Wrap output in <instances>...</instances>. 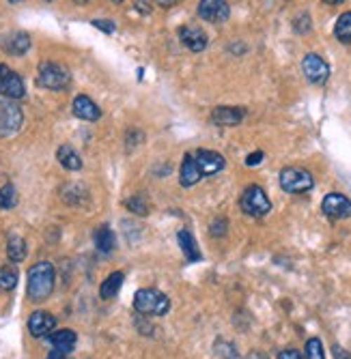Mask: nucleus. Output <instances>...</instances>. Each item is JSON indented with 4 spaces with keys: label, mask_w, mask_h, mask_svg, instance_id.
<instances>
[{
    "label": "nucleus",
    "mask_w": 351,
    "mask_h": 359,
    "mask_svg": "<svg viewBox=\"0 0 351 359\" xmlns=\"http://www.w3.org/2000/svg\"><path fill=\"white\" fill-rule=\"evenodd\" d=\"M306 359H326V353H324V344L319 338H310L306 342Z\"/></svg>",
    "instance_id": "nucleus-27"
},
{
    "label": "nucleus",
    "mask_w": 351,
    "mask_h": 359,
    "mask_svg": "<svg viewBox=\"0 0 351 359\" xmlns=\"http://www.w3.org/2000/svg\"><path fill=\"white\" fill-rule=\"evenodd\" d=\"M0 46H3L5 52H9L13 56H22L30 48V37L26 35V32H11V35L3 37Z\"/></svg>",
    "instance_id": "nucleus-18"
},
{
    "label": "nucleus",
    "mask_w": 351,
    "mask_h": 359,
    "mask_svg": "<svg viewBox=\"0 0 351 359\" xmlns=\"http://www.w3.org/2000/svg\"><path fill=\"white\" fill-rule=\"evenodd\" d=\"M74 114L82 121H98L102 116V110L100 106L95 104L91 97L86 95H78L74 100Z\"/></svg>",
    "instance_id": "nucleus-15"
},
{
    "label": "nucleus",
    "mask_w": 351,
    "mask_h": 359,
    "mask_svg": "<svg viewBox=\"0 0 351 359\" xmlns=\"http://www.w3.org/2000/svg\"><path fill=\"white\" fill-rule=\"evenodd\" d=\"M37 84L50 90H62L72 84V74L67 67H62L58 62H41L39 74H37Z\"/></svg>",
    "instance_id": "nucleus-3"
},
{
    "label": "nucleus",
    "mask_w": 351,
    "mask_h": 359,
    "mask_svg": "<svg viewBox=\"0 0 351 359\" xmlns=\"http://www.w3.org/2000/svg\"><path fill=\"white\" fill-rule=\"evenodd\" d=\"M246 359H270L263 351H250Z\"/></svg>",
    "instance_id": "nucleus-35"
},
{
    "label": "nucleus",
    "mask_w": 351,
    "mask_h": 359,
    "mask_svg": "<svg viewBox=\"0 0 351 359\" xmlns=\"http://www.w3.org/2000/svg\"><path fill=\"white\" fill-rule=\"evenodd\" d=\"M244 110L241 108H229V106H220L211 112V121L220 127H233L237 123H241L244 118Z\"/></svg>",
    "instance_id": "nucleus-17"
},
{
    "label": "nucleus",
    "mask_w": 351,
    "mask_h": 359,
    "mask_svg": "<svg viewBox=\"0 0 351 359\" xmlns=\"http://www.w3.org/2000/svg\"><path fill=\"white\" fill-rule=\"evenodd\" d=\"M125 207L136 215H147V203H145L143 196H134V198H130L125 203Z\"/></svg>",
    "instance_id": "nucleus-28"
},
{
    "label": "nucleus",
    "mask_w": 351,
    "mask_h": 359,
    "mask_svg": "<svg viewBox=\"0 0 351 359\" xmlns=\"http://www.w3.org/2000/svg\"><path fill=\"white\" fill-rule=\"evenodd\" d=\"M95 28H100V30H104V32H108V35H112V32L117 30V26H114V22H110V20H93L91 22Z\"/></svg>",
    "instance_id": "nucleus-31"
},
{
    "label": "nucleus",
    "mask_w": 351,
    "mask_h": 359,
    "mask_svg": "<svg viewBox=\"0 0 351 359\" xmlns=\"http://www.w3.org/2000/svg\"><path fill=\"white\" fill-rule=\"evenodd\" d=\"M177 239H179V245H181V252H183V256L190 260V263H197V260H201L203 256H201V250H199V245H197V241H194V237H192V233L190 231H179V235H177Z\"/></svg>",
    "instance_id": "nucleus-19"
},
{
    "label": "nucleus",
    "mask_w": 351,
    "mask_h": 359,
    "mask_svg": "<svg viewBox=\"0 0 351 359\" xmlns=\"http://www.w3.org/2000/svg\"><path fill=\"white\" fill-rule=\"evenodd\" d=\"M278 359H304V357H302V353L296 351V348H284V351L278 355Z\"/></svg>",
    "instance_id": "nucleus-33"
},
{
    "label": "nucleus",
    "mask_w": 351,
    "mask_h": 359,
    "mask_svg": "<svg viewBox=\"0 0 351 359\" xmlns=\"http://www.w3.org/2000/svg\"><path fill=\"white\" fill-rule=\"evenodd\" d=\"M216 353L220 355V357H225V359H239V355H237V351H235V346L233 344H229V342H216Z\"/></svg>",
    "instance_id": "nucleus-29"
},
{
    "label": "nucleus",
    "mask_w": 351,
    "mask_h": 359,
    "mask_svg": "<svg viewBox=\"0 0 351 359\" xmlns=\"http://www.w3.org/2000/svg\"><path fill=\"white\" fill-rule=\"evenodd\" d=\"M0 95L5 97V100H22V97L26 95V88H24V82L22 78L9 69L7 65H0Z\"/></svg>",
    "instance_id": "nucleus-7"
},
{
    "label": "nucleus",
    "mask_w": 351,
    "mask_h": 359,
    "mask_svg": "<svg viewBox=\"0 0 351 359\" xmlns=\"http://www.w3.org/2000/svg\"><path fill=\"white\" fill-rule=\"evenodd\" d=\"M332 353H334V359H351V353L349 351H345L343 346H338V344H334L332 346Z\"/></svg>",
    "instance_id": "nucleus-34"
},
{
    "label": "nucleus",
    "mask_w": 351,
    "mask_h": 359,
    "mask_svg": "<svg viewBox=\"0 0 351 359\" xmlns=\"http://www.w3.org/2000/svg\"><path fill=\"white\" fill-rule=\"evenodd\" d=\"M48 342L52 344V351H56L60 355H69L76 348L78 336L72 330H58V332H52L48 336Z\"/></svg>",
    "instance_id": "nucleus-14"
},
{
    "label": "nucleus",
    "mask_w": 351,
    "mask_h": 359,
    "mask_svg": "<svg viewBox=\"0 0 351 359\" xmlns=\"http://www.w3.org/2000/svg\"><path fill=\"white\" fill-rule=\"evenodd\" d=\"M52 290H54V267L48 260H41V263L33 265L28 271V286H26L28 299L41 304L52 295Z\"/></svg>",
    "instance_id": "nucleus-1"
},
{
    "label": "nucleus",
    "mask_w": 351,
    "mask_h": 359,
    "mask_svg": "<svg viewBox=\"0 0 351 359\" xmlns=\"http://www.w3.org/2000/svg\"><path fill=\"white\" fill-rule=\"evenodd\" d=\"M56 157L60 161V166L62 168H67V170H80L82 168V157L76 153L74 147L69 144H62L58 151H56Z\"/></svg>",
    "instance_id": "nucleus-20"
},
{
    "label": "nucleus",
    "mask_w": 351,
    "mask_h": 359,
    "mask_svg": "<svg viewBox=\"0 0 351 359\" xmlns=\"http://www.w3.org/2000/svg\"><path fill=\"white\" fill-rule=\"evenodd\" d=\"M18 203V196H15V187L13 185H5L0 189V209H13Z\"/></svg>",
    "instance_id": "nucleus-26"
},
{
    "label": "nucleus",
    "mask_w": 351,
    "mask_h": 359,
    "mask_svg": "<svg viewBox=\"0 0 351 359\" xmlns=\"http://www.w3.org/2000/svg\"><path fill=\"white\" fill-rule=\"evenodd\" d=\"M179 37H181V43L187 48V50H192V52H203L207 48V35H205V30L201 26H185L179 30Z\"/></svg>",
    "instance_id": "nucleus-13"
},
{
    "label": "nucleus",
    "mask_w": 351,
    "mask_h": 359,
    "mask_svg": "<svg viewBox=\"0 0 351 359\" xmlns=\"http://www.w3.org/2000/svg\"><path fill=\"white\" fill-rule=\"evenodd\" d=\"M199 15L205 22L222 24L229 20L231 7H229V3H225V0H203V3H199Z\"/></svg>",
    "instance_id": "nucleus-10"
},
{
    "label": "nucleus",
    "mask_w": 351,
    "mask_h": 359,
    "mask_svg": "<svg viewBox=\"0 0 351 359\" xmlns=\"http://www.w3.org/2000/svg\"><path fill=\"white\" fill-rule=\"evenodd\" d=\"M18 284V269L13 265L0 267V290H11Z\"/></svg>",
    "instance_id": "nucleus-25"
},
{
    "label": "nucleus",
    "mask_w": 351,
    "mask_h": 359,
    "mask_svg": "<svg viewBox=\"0 0 351 359\" xmlns=\"http://www.w3.org/2000/svg\"><path fill=\"white\" fill-rule=\"evenodd\" d=\"M322 211L330 217V219H347L351 217V201L343 194H328L324 203H322Z\"/></svg>",
    "instance_id": "nucleus-9"
},
{
    "label": "nucleus",
    "mask_w": 351,
    "mask_h": 359,
    "mask_svg": "<svg viewBox=\"0 0 351 359\" xmlns=\"http://www.w3.org/2000/svg\"><path fill=\"white\" fill-rule=\"evenodd\" d=\"M312 185H314V179L304 168L289 166V168L280 170V187L286 194H306L312 189Z\"/></svg>",
    "instance_id": "nucleus-5"
},
{
    "label": "nucleus",
    "mask_w": 351,
    "mask_h": 359,
    "mask_svg": "<svg viewBox=\"0 0 351 359\" xmlns=\"http://www.w3.org/2000/svg\"><path fill=\"white\" fill-rule=\"evenodd\" d=\"M54 327H56V318L50 312L37 310L28 318V332L35 338H48L54 332Z\"/></svg>",
    "instance_id": "nucleus-12"
},
{
    "label": "nucleus",
    "mask_w": 351,
    "mask_h": 359,
    "mask_svg": "<svg viewBox=\"0 0 351 359\" xmlns=\"http://www.w3.org/2000/svg\"><path fill=\"white\" fill-rule=\"evenodd\" d=\"M239 207L244 213H248L252 217H263L272 211V203L267 198V194L259 185H250L244 189L241 198H239Z\"/></svg>",
    "instance_id": "nucleus-4"
},
{
    "label": "nucleus",
    "mask_w": 351,
    "mask_h": 359,
    "mask_svg": "<svg viewBox=\"0 0 351 359\" xmlns=\"http://www.w3.org/2000/svg\"><path fill=\"white\" fill-rule=\"evenodd\" d=\"M201 179H203V175H201V170H199V166H197V161H194L192 153H187V155L183 157V164H181L179 183H181L183 187H192V185H197Z\"/></svg>",
    "instance_id": "nucleus-16"
},
{
    "label": "nucleus",
    "mask_w": 351,
    "mask_h": 359,
    "mask_svg": "<svg viewBox=\"0 0 351 359\" xmlns=\"http://www.w3.org/2000/svg\"><path fill=\"white\" fill-rule=\"evenodd\" d=\"M261 159H263V153L261 151H254L246 157V166H259L261 164Z\"/></svg>",
    "instance_id": "nucleus-32"
},
{
    "label": "nucleus",
    "mask_w": 351,
    "mask_h": 359,
    "mask_svg": "<svg viewBox=\"0 0 351 359\" xmlns=\"http://www.w3.org/2000/svg\"><path fill=\"white\" fill-rule=\"evenodd\" d=\"M7 256L11 263H22L26 258V243L22 237H11L9 243H7Z\"/></svg>",
    "instance_id": "nucleus-24"
},
{
    "label": "nucleus",
    "mask_w": 351,
    "mask_h": 359,
    "mask_svg": "<svg viewBox=\"0 0 351 359\" xmlns=\"http://www.w3.org/2000/svg\"><path fill=\"white\" fill-rule=\"evenodd\" d=\"M227 219L225 217H220V219H216L213 224H211V235L213 237H222V235H225L227 233Z\"/></svg>",
    "instance_id": "nucleus-30"
},
{
    "label": "nucleus",
    "mask_w": 351,
    "mask_h": 359,
    "mask_svg": "<svg viewBox=\"0 0 351 359\" xmlns=\"http://www.w3.org/2000/svg\"><path fill=\"white\" fill-rule=\"evenodd\" d=\"M134 310L145 316H164L171 310V299L157 288H140L134 295Z\"/></svg>",
    "instance_id": "nucleus-2"
},
{
    "label": "nucleus",
    "mask_w": 351,
    "mask_h": 359,
    "mask_svg": "<svg viewBox=\"0 0 351 359\" xmlns=\"http://www.w3.org/2000/svg\"><path fill=\"white\" fill-rule=\"evenodd\" d=\"M302 69H304V76L308 78V82L312 84H324L330 76V67L328 62L317 56V54H306L304 60H302Z\"/></svg>",
    "instance_id": "nucleus-8"
},
{
    "label": "nucleus",
    "mask_w": 351,
    "mask_h": 359,
    "mask_svg": "<svg viewBox=\"0 0 351 359\" xmlns=\"http://www.w3.org/2000/svg\"><path fill=\"white\" fill-rule=\"evenodd\" d=\"M334 35H336L338 41L351 43V11H347V13H343L338 18L336 26H334Z\"/></svg>",
    "instance_id": "nucleus-23"
},
{
    "label": "nucleus",
    "mask_w": 351,
    "mask_h": 359,
    "mask_svg": "<svg viewBox=\"0 0 351 359\" xmlns=\"http://www.w3.org/2000/svg\"><path fill=\"white\" fill-rule=\"evenodd\" d=\"M123 280H125V276H123V271H114V273H110L104 282H102V286H100V295H102V299H112L117 292L121 290V286H123Z\"/></svg>",
    "instance_id": "nucleus-22"
},
{
    "label": "nucleus",
    "mask_w": 351,
    "mask_h": 359,
    "mask_svg": "<svg viewBox=\"0 0 351 359\" xmlns=\"http://www.w3.org/2000/svg\"><path fill=\"white\" fill-rule=\"evenodd\" d=\"M93 241H95V248H98L100 252L108 254L114 250L117 245V239H114V233L110 231V226H100L98 231H95L93 235Z\"/></svg>",
    "instance_id": "nucleus-21"
},
{
    "label": "nucleus",
    "mask_w": 351,
    "mask_h": 359,
    "mask_svg": "<svg viewBox=\"0 0 351 359\" xmlns=\"http://www.w3.org/2000/svg\"><path fill=\"white\" fill-rule=\"evenodd\" d=\"M192 157H194V161H197V166H199V170H201L203 177H209V175L220 172L222 168H225V164H227L225 157H222L220 153H216V151L201 149V151L192 153Z\"/></svg>",
    "instance_id": "nucleus-11"
},
{
    "label": "nucleus",
    "mask_w": 351,
    "mask_h": 359,
    "mask_svg": "<svg viewBox=\"0 0 351 359\" xmlns=\"http://www.w3.org/2000/svg\"><path fill=\"white\" fill-rule=\"evenodd\" d=\"M24 123L22 108L11 100H0V136H11Z\"/></svg>",
    "instance_id": "nucleus-6"
}]
</instances>
